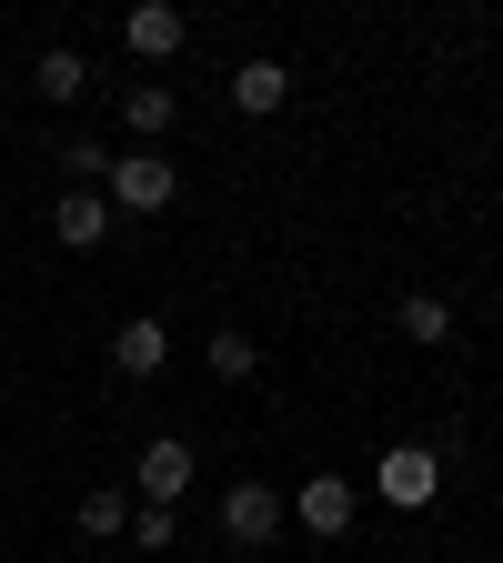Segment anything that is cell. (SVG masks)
Listing matches in <instances>:
<instances>
[{"mask_svg":"<svg viewBox=\"0 0 503 563\" xmlns=\"http://www.w3.org/2000/svg\"><path fill=\"white\" fill-rule=\"evenodd\" d=\"M232 563H262V553H232Z\"/></svg>","mask_w":503,"mask_h":563,"instance_id":"obj_16","label":"cell"},{"mask_svg":"<svg viewBox=\"0 0 503 563\" xmlns=\"http://www.w3.org/2000/svg\"><path fill=\"white\" fill-rule=\"evenodd\" d=\"M282 101H293V70H282V60H242V70H232V111L272 121Z\"/></svg>","mask_w":503,"mask_h":563,"instance_id":"obj_8","label":"cell"},{"mask_svg":"<svg viewBox=\"0 0 503 563\" xmlns=\"http://www.w3.org/2000/svg\"><path fill=\"white\" fill-rule=\"evenodd\" d=\"M121 121H131L141 141H162V131L182 121V91H172V81H131V91H121Z\"/></svg>","mask_w":503,"mask_h":563,"instance_id":"obj_10","label":"cell"},{"mask_svg":"<svg viewBox=\"0 0 503 563\" xmlns=\"http://www.w3.org/2000/svg\"><path fill=\"white\" fill-rule=\"evenodd\" d=\"M51 232H61L70 252H91V242L111 232V201H101V191H61V211H51Z\"/></svg>","mask_w":503,"mask_h":563,"instance_id":"obj_11","label":"cell"},{"mask_svg":"<svg viewBox=\"0 0 503 563\" xmlns=\"http://www.w3.org/2000/svg\"><path fill=\"white\" fill-rule=\"evenodd\" d=\"M373 493H383L393 514H434L444 504V443H393L373 463Z\"/></svg>","mask_w":503,"mask_h":563,"instance_id":"obj_1","label":"cell"},{"mask_svg":"<svg viewBox=\"0 0 503 563\" xmlns=\"http://www.w3.org/2000/svg\"><path fill=\"white\" fill-rule=\"evenodd\" d=\"M121 41H131L141 60H172V51H182V11H172V0H141V11L121 21Z\"/></svg>","mask_w":503,"mask_h":563,"instance_id":"obj_9","label":"cell"},{"mask_svg":"<svg viewBox=\"0 0 503 563\" xmlns=\"http://www.w3.org/2000/svg\"><path fill=\"white\" fill-rule=\"evenodd\" d=\"M201 473V453L182 443V433H152V443H141V463H131V483H141V504H172V493Z\"/></svg>","mask_w":503,"mask_h":563,"instance_id":"obj_5","label":"cell"},{"mask_svg":"<svg viewBox=\"0 0 503 563\" xmlns=\"http://www.w3.org/2000/svg\"><path fill=\"white\" fill-rule=\"evenodd\" d=\"M172 191H182V172H172L162 152H121V162H111V201H121V211H172Z\"/></svg>","mask_w":503,"mask_h":563,"instance_id":"obj_4","label":"cell"},{"mask_svg":"<svg viewBox=\"0 0 503 563\" xmlns=\"http://www.w3.org/2000/svg\"><path fill=\"white\" fill-rule=\"evenodd\" d=\"M393 322H403V342H453V302L444 292H403Z\"/></svg>","mask_w":503,"mask_h":563,"instance_id":"obj_13","label":"cell"},{"mask_svg":"<svg viewBox=\"0 0 503 563\" xmlns=\"http://www.w3.org/2000/svg\"><path fill=\"white\" fill-rule=\"evenodd\" d=\"M131 533H141V543L162 553V543H172V504H141V514H131Z\"/></svg>","mask_w":503,"mask_h":563,"instance_id":"obj_15","label":"cell"},{"mask_svg":"<svg viewBox=\"0 0 503 563\" xmlns=\"http://www.w3.org/2000/svg\"><path fill=\"white\" fill-rule=\"evenodd\" d=\"M111 363H121L131 383H152V373L172 363V322H162V312H141V322H121V332H111Z\"/></svg>","mask_w":503,"mask_h":563,"instance_id":"obj_6","label":"cell"},{"mask_svg":"<svg viewBox=\"0 0 503 563\" xmlns=\"http://www.w3.org/2000/svg\"><path fill=\"white\" fill-rule=\"evenodd\" d=\"M282 504H293V523H303L313 543H342V533H352V514H363V493H352V473H313V483L282 493Z\"/></svg>","mask_w":503,"mask_h":563,"instance_id":"obj_2","label":"cell"},{"mask_svg":"<svg viewBox=\"0 0 503 563\" xmlns=\"http://www.w3.org/2000/svg\"><path fill=\"white\" fill-rule=\"evenodd\" d=\"M282 523H293V504H282L272 483H232V493H222V533H232V553H262Z\"/></svg>","mask_w":503,"mask_h":563,"instance_id":"obj_3","label":"cell"},{"mask_svg":"<svg viewBox=\"0 0 503 563\" xmlns=\"http://www.w3.org/2000/svg\"><path fill=\"white\" fill-rule=\"evenodd\" d=\"M31 91L70 111V101H81V91H91V60H81V51H70V41H51V51L31 60Z\"/></svg>","mask_w":503,"mask_h":563,"instance_id":"obj_7","label":"cell"},{"mask_svg":"<svg viewBox=\"0 0 503 563\" xmlns=\"http://www.w3.org/2000/svg\"><path fill=\"white\" fill-rule=\"evenodd\" d=\"M121 523H131L121 493H81V533H121Z\"/></svg>","mask_w":503,"mask_h":563,"instance_id":"obj_14","label":"cell"},{"mask_svg":"<svg viewBox=\"0 0 503 563\" xmlns=\"http://www.w3.org/2000/svg\"><path fill=\"white\" fill-rule=\"evenodd\" d=\"M201 363H211V373H222V383H252V373H262V342H252L242 322H222V332H211V342H201Z\"/></svg>","mask_w":503,"mask_h":563,"instance_id":"obj_12","label":"cell"}]
</instances>
